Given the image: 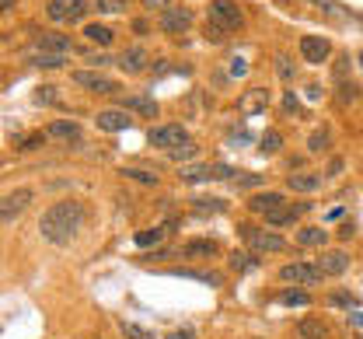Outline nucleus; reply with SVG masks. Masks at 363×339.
<instances>
[{"mask_svg": "<svg viewBox=\"0 0 363 339\" xmlns=\"http://www.w3.org/2000/svg\"><path fill=\"white\" fill-rule=\"evenodd\" d=\"M70 81H74L77 88L98 91V95H112V91H116V81H112L108 74H101V70H74Z\"/></svg>", "mask_w": 363, "mask_h": 339, "instance_id": "obj_9", "label": "nucleus"}, {"mask_svg": "<svg viewBox=\"0 0 363 339\" xmlns=\"http://www.w3.org/2000/svg\"><path fill=\"white\" fill-rule=\"evenodd\" d=\"M45 137H56V140H81V123H74V119H52L49 126H45Z\"/></svg>", "mask_w": 363, "mask_h": 339, "instance_id": "obj_17", "label": "nucleus"}, {"mask_svg": "<svg viewBox=\"0 0 363 339\" xmlns=\"http://www.w3.org/2000/svg\"><path fill=\"white\" fill-rule=\"evenodd\" d=\"M168 157H172V161H189V157H196V144L175 147V150H168Z\"/></svg>", "mask_w": 363, "mask_h": 339, "instance_id": "obj_37", "label": "nucleus"}, {"mask_svg": "<svg viewBox=\"0 0 363 339\" xmlns=\"http://www.w3.org/2000/svg\"><path fill=\"white\" fill-rule=\"evenodd\" d=\"M32 196H35V193H32L28 186L11 189V193L0 196V228H4V224H14V221H18V217L32 206Z\"/></svg>", "mask_w": 363, "mask_h": 339, "instance_id": "obj_3", "label": "nucleus"}, {"mask_svg": "<svg viewBox=\"0 0 363 339\" xmlns=\"http://www.w3.org/2000/svg\"><path fill=\"white\" fill-rule=\"evenodd\" d=\"M35 101H45V105H52V101H56V91H52V88L45 84V88H39V91H35Z\"/></svg>", "mask_w": 363, "mask_h": 339, "instance_id": "obj_40", "label": "nucleus"}, {"mask_svg": "<svg viewBox=\"0 0 363 339\" xmlns=\"http://www.w3.org/2000/svg\"><path fill=\"white\" fill-rule=\"evenodd\" d=\"M189 25H192V11H189V7L172 4V7L161 11V32H168V35H185Z\"/></svg>", "mask_w": 363, "mask_h": 339, "instance_id": "obj_7", "label": "nucleus"}, {"mask_svg": "<svg viewBox=\"0 0 363 339\" xmlns=\"http://www.w3.org/2000/svg\"><path fill=\"white\" fill-rule=\"evenodd\" d=\"M360 339H363V336H360Z\"/></svg>", "mask_w": 363, "mask_h": 339, "instance_id": "obj_50", "label": "nucleus"}, {"mask_svg": "<svg viewBox=\"0 0 363 339\" xmlns=\"http://www.w3.org/2000/svg\"><path fill=\"white\" fill-rule=\"evenodd\" d=\"M143 7L147 11H164V7H172V0H143Z\"/></svg>", "mask_w": 363, "mask_h": 339, "instance_id": "obj_43", "label": "nucleus"}, {"mask_svg": "<svg viewBox=\"0 0 363 339\" xmlns=\"http://www.w3.org/2000/svg\"><path fill=\"white\" fill-rule=\"evenodd\" d=\"M123 109L140 112V116H157V105H154V98H143V95H126V98H123Z\"/></svg>", "mask_w": 363, "mask_h": 339, "instance_id": "obj_22", "label": "nucleus"}, {"mask_svg": "<svg viewBox=\"0 0 363 339\" xmlns=\"http://www.w3.org/2000/svg\"><path fill=\"white\" fill-rule=\"evenodd\" d=\"M123 175L133 179V182H140V186H157V175L147 172V168H123Z\"/></svg>", "mask_w": 363, "mask_h": 339, "instance_id": "obj_29", "label": "nucleus"}, {"mask_svg": "<svg viewBox=\"0 0 363 339\" xmlns=\"http://www.w3.org/2000/svg\"><path fill=\"white\" fill-rule=\"evenodd\" d=\"M98 130H105V133L130 130V116H126V109H105V112H98Z\"/></svg>", "mask_w": 363, "mask_h": 339, "instance_id": "obj_15", "label": "nucleus"}, {"mask_svg": "<svg viewBox=\"0 0 363 339\" xmlns=\"http://www.w3.org/2000/svg\"><path fill=\"white\" fill-rule=\"evenodd\" d=\"M279 280H283V284L311 287V284H321V269H318V266H308V262H286V266L279 269Z\"/></svg>", "mask_w": 363, "mask_h": 339, "instance_id": "obj_8", "label": "nucleus"}, {"mask_svg": "<svg viewBox=\"0 0 363 339\" xmlns=\"http://www.w3.org/2000/svg\"><path fill=\"white\" fill-rule=\"evenodd\" d=\"M227 32L224 28H217V25H213V21H206V39H213V43H220V39H224Z\"/></svg>", "mask_w": 363, "mask_h": 339, "instance_id": "obj_41", "label": "nucleus"}, {"mask_svg": "<svg viewBox=\"0 0 363 339\" xmlns=\"http://www.w3.org/2000/svg\"><path fill=\"white\" fill-rule=\"evenodd\" d=\"M11 4H14V0H0V14H7V11H11Z\"/></svg>", "mask_w": 363, "mask_h": 339, "instance_id": "obj_48", "label": "nucleus"}, {"mask_svg": "<svg viewBox=\"0 0 363 339\" xmlns=\"http://www.w3.org/2000/svg\"><path fill=\"white\" fill-rule=\"evenodd\" d=\"M88 0H49V7H45V14H49V21H60V25H70V21H81L84 14H88Z\"/></svg>", "mask_w": 363, "mask_h": 339, "instance_id": "obj_5", "label": "nucleus"}, {"mask_svg": "<svg viewBox=\"0 0 363 339\" xmlns=\"http://www.w3.org/2000/svg\"><path fill=\"white\" fill-rule=\"evenodd\" d=\"M328 52H332V43H328L325 35H304V39H301V56H304L308 63H325Z\"/></svg>", "mask_w": 363, "mask_h": 339, "instance_id": "obj_11", "label": "nucleus"}, {"mask_svg": "<svg viewBox=\"0 0 363 339\" xmlns=\"http://www.w3.org/2000/svg\"><path fill=\"white\" fill-rule=\"evenodd\" d=\"M283 206H286L283 193H272V189H266V193H255L252 199H248V210H252V213H262V217H269V213L283 210Z\"/></svg>", "mask_w": 363, "mask_h": 339, "instance_id": "obj_13", "label": "nucleus"}, {"mask_svg": "<svg viewBox=\"0 0 363 339\" xmlns=\"http://www.w3.org/2000/svg\"><path fill=\"white\" fill-rule=\"evenodd\" d=\"M32 63H39V67H63V63H67V56H56V52H39V49H35Z\"/></svg>", "mask_w": 363, "mask_h": 339, "instance_id": "obj_34", "label": "nucleus"}, {"mask_svg": "<svg viewBox=\"0 0 363 339\" xmlns=\"http://www.w3.org/2000/svg\"><path fill=\"white\" fill-rule=\"evenodd\" d=\"M308 301H311V294L304 291V287H286V291L279 294V304H290V308L294 304H308Z\"/></svg>", "mask_w": 363, "mask_h": 339, "instance_id": "obj_27", "label": "nucleus"}, {"mask_svg": "<svg viewBox=\"0 0 363 339\" xmlns=\"http://www.w3.org/2000/svg\"><path fill=\"white\" fill-rule=\"evenodd\" d=\"M147 140H150L154 147H161V150H175V147L189 144V133H185L182 123H168V126H154Z\"/></svg>", "mask_w": 363, "mask_h": 339, "instance_id": "obj_6", "label": "nucleus"}, {"mask_svg": "<svg viewBox=\"0 0 363 339\" xmlns=\"http://www.w3.org/2000/svg\"><path fill=\"white\" fill-rule=\"evenodd\" d=\"M276 74H279V81H286V84H290V81L297 77V67H294V60L279 52V56H276Z\"/></svg>", "mask_w": 363, "mask_h": 339, "instance_id": "obj_28", "label": "nucleus"}, {"mask_svg": "<svg viewBox=\"0 0 363 339\" xmlns=\"http://www.w3.org/2000/svg\"><path fill=\"white\" fill-rule=\"evenodd\" d=\"M45 144V133H32V137H25L21 140V150H35V147Z\"/></svg>", "mask_w": 363, "mask_h": 339, "instance_id": "obj_38", "label": "nucleus"}, {"mask_svg": "<svg viewBox=\"0 0 363 339\" xmlns=\"http://www.w3.org/2000/svg\"><path fill=\"white\" fill-rule=\"evenodd\" d=\"M241 238L248 242V248L255 255H272V252H286V238H279L269 228H252V224H241Z\"/></svg>", "mask_w": 363, "mask_h": 339, "instance_id": "obj_2", "label": "nucleus"}, {"mask_svg": "<svg viewBox=\"0 0 363 339\" xmlns=\"http://www.w3.org/2000/svg\"><path fill=\"white\" fill-rule=\"evenodd\" d=\"M81 228H84V203L81 199H60V203H52L43 213V221H39L43 238L52 245L74 242Z\"/></svg>", "mask_w": 363, "mask_h": 339, "instance_id": "obj_1", "label": "nucleus"}, {"mask_svg": "<svg viewBox=\"0 0 363 339\" xmlns=\"http://www.w3.org/2000/svg\"><path fill=\"white\" fill-rule=\"evenodd\" d=\"M119 333L126 339H161V336H154L150 329H143V326H136V322H126V318L119 322Z\"/></svg>", "mask_w": 363, "mask_h": 339, "instance_id": "obj_26", "label": "nucleus"}, {"mask_svg": "<svg viewBox=\"0 0 363 339\" xmlns=\"http://www.w3.org/2000/svg\"><path fill=\"white\" fill-rule=\"evenodd\" d=\"M350 322H353V326H360V329H363V315H360V311H350Z\"/></svg>", "mask_w": 363, "mask_h": 339, "instance_id": "obj_47", "label": "nucleus"}, {"mask_svg": "<svg viewBox=\"0 0 363 339\" xmlns=\"http://www.w3.org/2000/svg\"><path fill=\"white\" fill-rule=\"evenodd\" d=\"M210 21H213L217 28H224V32H238V28L245 25V14L238 11L234 0H213V4H210Z\"/></svg>", "mask_w": 363, "mask_h": 339, "instance_id": "obj_4", "label": "nucleus"}, {"mask_svg": "<svg viewBox=\"0 0 363 339\" xmlns=\"http://www.w3.org/2000/svg\"><path fill=\"white\" fill-rule=\"evenodd\" d=\"M315 266L321 269V277H339V273L350 269V255L339 252V248H332V252H321V255H318Z\"/></svg>", "mask_w": 363, "mask_h": 339, "instance_id": "obj_10", "label": "nucleus"}, {"mask_svg": "<svg viewBox=\"0 0 363 339\" xmlns=\"http://www.w3.org/2000/svg\"><path fill=\"white\" fill-rule=\"evenodd\" d=\"M245 70H248V67H245L241 60H234V63H230V74H245Z\"/></svg>", "mask_w": 363, "mask_h": 339, "instance_id": "obj_46", "label": "nucleus"}, {"mask_svg": "<svg viewBox=\"0 0 363 339\" xmlns=\"http://www.w3.org/2000/svg\"><path fill=\"white\" fill-rule=\"evenodd\" d=\"M230 182H234L238 189H255V186H262L266 179H262V175H234Z\"/></svg>", "mask_w": 363, "mask_h": 339, "instance_id": "obj_36", "label": "nucleus"}, {"mask_svg": "<svg viewBox=\"0 0 363 339\" xmlns=\"http://www.w3.org/2000/svg\"><path fill=\"white\" fill-rule=\"evenodd\" d=\"M297 242L301 245H318V248H321V245L328 242V231H325V228H301V231H297Z\"/></svg>", "mask_w": 363, "mask_h": 339, "instance_id": "obj_24", "label": "nucleus"}, {"mask_svg": "<svg viewBox=\"0 0 363 339\" xmlns=\"http://www.w3.org/2000/svg\"><path fill=\"white\" fill-rule=\"evenodd\" d=\"M161 238H164V228H154V231H140V235H136V245H140V248H150V245H161Z\"/></svg>", "mask_w": 363, "mask_h": 339, "instance_id": "obj_32", "label": "nucleus"}, {"mask_svg": "<svg viewBox=\"0 0 363 339\" xmlns=\"http://www.w3.org/2000/svg\"><path fill=\"white\" fill-rule=\"evenodd\" d=\"M297 339H328V326L321 318H301L297 322Z\"/></svg>", "mask_w": 363, "mask_h": 339, "instance_id": "obj_20", "label": "nucleus"}, {"mask_svg": "<svg viewBox=\"0 0 363 339\" xmlns=\"http://www.w3.org/2000/svg\"><path fill=\"white\" fill-rule=\"evenodd\" d=\"M283 109H286V112H294V116L301 112V101H297V95H294V91H286V95H283Z\"/></svg>", "mask_w": 363, "mask_h": 339, "instance_id": "obj_39", "label": "nucleus"}, {"mask_svg": "<svg viewBox=\"0 0 363 339\" xmlns=\"http://www.w3.org/2000/svg\"><path fill=\"white\" fill-rule=\"evenodd\" d=\"M70 49H74V43H70L67 35H52V32H49V35H43V39H39V52H56V56H67Z\"/></svg>", "mask_w": 363, "mask_h": 339, "instance_id": "obj_21", "label": "nucleus"}, {"mask_svg": "<svg viewBox=\"0 0 363 339\" xmlns=\"http://www.w3.org/2000/svg\"><path fill=\"white\" fill-rule=\"evenodd\" d=\"M308 150H311V154H321V150H328V130H315V133L308 137Z\"/></svg>", "mask_w": 363, "mask_h": 339, "instance_id": "obj_33", "label": "nucleus"}, {"mask_svg": "<svg viewBox=\"0 0 363 339\" xmlns=\"http://www.w3.org/2000/svg\"><path fill=\"white\" fill-rule=\"evenodd\" d=\"M147 49L140 46H130L123 56H119V67H123V74H140V70H147Z\"/></svg>", "mask_w": 363, "mask_h": 339, "instance_id": "obj_18", "label": "nucleus"}, {"mask_svg": "<svg viewBox=\"0 0 363 339\" xmlns=\"http://www.w3.org/2000/svg\"><path fill=\"white\" fill-rule=\"evenodd\" d=\"M360 67H363V52H360Z\"/></svg>", "mask_w": 363, "mask_h": 339, "instance_id": "obj_49", "label": "nucleus"}, {"mask_svg": "<svg viewBox=\"0 0 363 339\" xmlns=\"http://www.w3.org/2000/svg\"><path fill=\"white\" fill-rule=\"evenodd\" d=\"M88 63L98 70V67H105V63H112V56H105V52H91L88 56Z\"/></svg>", "mask_w": 363, "mask_h": 339, "instance_id": "obj_42", "label": "nucleus"}, {"mask_svg": "<svg viewBox=\"0 0 363 339\" xmlns=\"http://www.w3.org/2000/svg\"><path fill=\"white\" fill-rule=\"evenodd\" d=\"M168 339H192V329H175Z\"/></svg>", "mask_w": 363, "mask_h": 339, "instance_id": "obj_44", "label": "nucleus"}, {"mask_svg": "<svg viewBox=\"0 0 363 339\" xmlns=\"http://www.w3.org/2000/svg\"><path fill=\"white\" fill-rule=\"evenodd\" d=\"M91 7L98 14H123L126 11V0H91Z\"/></svg>", "mask_w": 363, "mask_h": 339, "instance_id": "obj_30", "label": "nucleus"}, {"mask_svg": "<svg viewBox=\"0 0 363 339\" xmlns=\"http://www.w3.org/2000/svg\"><path fill=\"white\" fill-rule=\"evenodd\" d=\"M192 206H196L199 213H224L227 210V203L224 199H217V196H213V199H196Z\"/></svg>", "mask_w": 363, "mask_h": 339, "instance_id": "obj_31", "label": "nucleus"}, {"mask_svg": "<svg viewBox=\"0 0 363 339\" xmlns=\"http://www.w3.org/2000/svg\"><path fill=\"white\" fill-rule=\"evenodd\" d=\"M286 189H294V193H315V189H321V172H290L286 175Z\"/></svg>", "mask_w": 363, "mask_h": 339, "instance_id": "obj_16", "label": "nucleus"}, {"mask_svg": "<svg viewBox=\"0 0 363 339\" xmlns=\"http://www.w3.org/2000/svg\"><path fill=\"white\" fill-rule=\"evenodd\" d=\"M266 105H269V91L266 88H248L245 95L238 98V112L241 116H259V112H266Z\"/></svg>", "mask_w": 363, "mask_h": 339, "instance_id": "obj_12", "label": "nucleus"}, {"mask_svg": "<svg viewBox=\"0 0 363 339\" xmlns=\"http://www.w3.org/2000/svg\"><path fill=\"white\" fill-rule=\"evenodd\" d=\"M84 39L94 43V46H108V43L116 39V32H112L108 25H98V21H94V25H84Z\"/></svg>", "mask_w": 363, "mask_h": 339, "instance_id": "obj_23", "label": "nucleus"}, {"mask_svg": "<svg viewBox=\"0 0 363 339\" xmlns=\"http://www.w3.org/2000/svg\"><path fill=\"white\" fill-rule=\"evenodd\" d=\"M133 32H136V35H147L150 28H147V21H133Z\"/></svg>", "mask_w": 363, "mask_h": 339, "instance_id": "obj_45", "label": "nucleus"}, {"mask_svg": "<svg viewBox=\"0 0 363 339\" xmlns=\"http://www.w3.org/2000/svg\"><path fill=\"white\" fill-rule=\"evenodd\" d=\"M304 210H308V203H297V206H283V210H276V213H269V217H266V224H269V228H283V224H294V221H297V217H301Z\"/></svg>", "mask_w": 363, "mask_h": 339, "instance_id": "obj_19", "label": "nucleus"}, {"mask_svg": "<svg viewBox=\"0 0 363 339\" xmlns=\"http://www.w3.org/2000/svg\"><path fill=\"white\" fill-rule=\"evenodd\" d=\"M217 252H220V245L213 242V238H192V242L182 245V255H185V259H196V262L213 259Z\"/></svg>", "mask_w": 363, "mask_h": 339, "instance_id": "obj_14", "label": "nucleus"}, {"mask_svg": "<svg viewBox=\"0 0 363 339\" xmlns=\"http://www.w3.org/2000/svg\"><path fill=\"white\" fill-rule=\"evenodd\" d=\"M279 144H283V137H279L276 130H269V133H262V144H259V150H262V154H276V150H279Z\"/></svg>", "mask_w": 363, "mask_h": 339, "instance_id": "obj_35", "label": "nucleus"}, {"mask_svg": "<svg viewBox=\"0 0 363 339\" xmlns=\"http://www.w3.org/2000/svg\"><path fill=\"white\" fill-rule=\"evenodd\" d=\"M255 266H259V255H255V252H234V255H230V269H238V273L255 269Z\"/></svg>", "mask_w": 363, "mask_h": 339, "instance_id": "obj_25", "label": "nucleus"}]
</instances>
